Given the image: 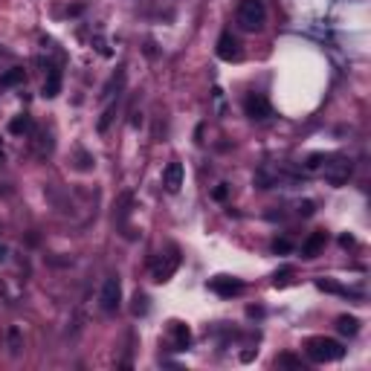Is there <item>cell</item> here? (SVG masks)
I'll list each match as a JSON object with an SVG mask.
<instances>
[{"mask_svg":"<svg viewBox=\"0 0 371 371\" xmlns=\"http://www.w3.org/2000/svg\"><path fill=\"white\" fill-rule=\"evenodd\" d=\"M305 351L313 363H337V360L345 357V348L331 337H310L305 342Z\"/></svg>","mask_w":371,"mask_h":371,"instance_id":"1","label":"cell"},{"mask_svg":"<svg viewBox=\"0 0 371 371\" xmlns=\"http://www.w3.org/2000/svg\"><path fill=\"white\" fill-rule=\"evenodd\" d=\"M235 18H238V27L244 32H258L264 23H267V6H264V0H241Z\"/></svg>","mask_w":371,"mask_h":371,"instance_id":"2","label":"cell"},{"mask_svg":"<svg viewBox=\"0 0 371 371\" xmlns=\"http://www.w3.org/2000/svg\"><path fill=\"white\" fill-rule=\"evenodd\" d=\"M177 267H180V250H177V246H168V250L160 253V258L154 261V267H151V279H154L157 284H165L171 276L177 273Z\"/></svg>","mask_w":371,"mask_h":371,"instance_id":"3","label":"cell"},{"mask_svg":"<svg viewBox=\"0 0 371 371\" xmlns=\"http://www.w3.org/2000/svg\"><path fill=\"white\" fill-rule=\"evenodd\" d=\"M351 160L342 157V154H334V157H325V165H322V175L331 186H342L345 180L351 177Z\"/></svg>","mask_w":371,"mask_h":371,"instance_id":"4","label":"cell"},{"mask_svg":"<svg viewBox=\"0 0 371 371\" xmlns=\"http://www.w3.org/2000/svg\"><path fill=\"white\" fill-rule=\"evenodd\" d=\"M99 305H102L105 313H116L122 305V282L119 276H108L102 284V293H99Z\"/></svg>","mask_w":371,"mask_h":371,"instance_id":"5","label":"cell"},{"mask_svg":"<svg viewBox=\"0 0 371 371\" xmlns=\"http://www.w3.org/2000/svg\"><path fill=\"white\" fill-rule=\"evenodd\" d=\"M244 113L250 116V119H256V122H264V119L273 116V108H270L267 96H261V93H250V96L244 99Z\"/></svg>","mask_w":371,"mask_h":371,"instance_id":"6","label":"cell"},{"mask_svg":"<svg viewBox=\"0 0 371 371\" xmlns=\"http://www.w3.org/2000/svg\"><path fill=\"white\" fill-rule=\"evenodd\" d=\"M215 53H218L220 61H238L241 58V44H238V38L232 32H220Z\"/></svg>","mask_w":371,"mask_h":371,"instance_id":"7","label":"cell"},{"mask_svg":"<svg viewBox=\"0 0 371 371\" xmlns=\"http://www.w3.org/2000/svg\"><path fill=\"white\" fill-rule=\"evenodd\" d=\"M183 180H186V168H183V163H168L165 165V171H163V186H165V191H180L183 189Z\"/></svg>","mask_w":371,"mask_h":371,"instance_id":"8","label":"cell"},{"mask_svg":"<svg viewBox=\"0 0 371 371\" xmlns=\"http://www.w3.org/2000/svg\"><path fill=\"white\" fill-rule=\"evenodd\" d=\"M61 93V70L56 64H46V76H44V87L41 96L44 99H56Z\"/></svg>","mask_w":371,"mask_h":371,"instance_id":"9","label":"cell"},{"mask_svg":"<svg viewBox=\"0 0 371 371\" xmlns=\"http://www.w3.org/2000/svg\"><path fill=\"white\" fill-rule=\"evenodd\" d=\"M168 334H171V348H175V351H186L189 345H191V331L183 322H171Z\"/></svg>","mask_w":371,"mask_h":371,"instance_id":"10","label":"cell"},{"mask_svg":"<svg viewBox=\"0 0 371 371\" xmlns=\"http://www.w3.org/2000/svg\"><path fill=\"white\" fill-rule=\"evenodd\" d=\"M209 287H212L218 296H235V293H241V290H244V284H241V282H235V279H227V276H218V279H212V282H209Z\"/></svg>","mask_w":371,"mask_h":371,"instance_id":"11","label":"cell"},{"mask_svg":"<svg viewBox=\"0 0 371 371\" xmlns=\"http://www.w3.org/2000/svg\"><path fill=\"white\" fill-rule=\"evenodd\" d=\"M32 131H35V122L30 113H20L9 122V134H15V137H30Z\"/></svg>","mask_w":371,"mask_h":371,"instance_id":"12","label":"cell"},{"mask_svg":"<svg viewBox=\"0 0 371 371\" xmlns=\"http://www.w3.org/2000/svg\"><path fill=\"white\" fill-rule=\"evenodd\" d=\"M325 241H328V235H325V232H310V235H308V241L302 244V256H305V258H316V253L325 246Z\"/></svg>","mask_w":371,"mask_h":371,"instance_id":"13","label":"cell"},{"mask_svg":"<svg viewBox=\"0 0 371 371\" xmlns=\"http://www.w3.org/2000/svg\"><path fill=\"white\" fill-rule=\"evenodd\" d=\"M6 348H9L12 357H18V354L23 351V334H20L18 325H9V328H6Z\"/></svg>","mask_w":371,"mask_h":371,"instance_id":"14","label":"cell"},{"mask_svg":"<svg viewBox=\"0 0 371 371\" xmlns=\"http://www.w3.org/2000/svg\"><path fill=\"white\" fill-rule=\"evenodd\" d=\"M337 331L342 337H357L360 334V319L357 316H339L337 319Z\"/></svg>","mask_w":371,"mask_h":371,"instance_id":"15","label":"cell"},{"mask_svg":"<svg viewBox=\"0 0 371 371\" xmlns=\"http://www.w3.org/2000/svg\"><path fill=\"white\" fill-rule=\"evenodd\" d=\"M116 111H119V96L113 99V102H108L102 119H99V134H108V128L113 125V119H116Z\"/></svg>","mask_w":371,"mask_h":371,"instance_id":"16","label":"cell"},{"mask_svg":"<svg viewBox=\"0 0 371 371\" xmlns=\"http://www.w3.org/2000/svg\"><path fill=\"white\" fill-rule=\"evenodd\" d=\"M316 287H319V290H325V293H337V296H357L354 290L339 287V284H334V282H328V279H316Z\"/></svg>","mask_w":371,"mask_h":371,"instance_id":"17","label":"cell"},{"mask_svg":"<svg viewBox=\"0 0 371 371\" xmlns=\"http://www.w3.org/2000/svg\"><path fill=\"white\" fill-rule=\"evenodd\" d=\"M20 82H23V70L20 67H12L9 73L0 76V87H12V84H20Z\"/></svg>","mask_w":371,"mask_h":371,"instance_id":"18","label":"cell"},{"mask_svg":"<svg viewBox=\"0 0 371 371\" xmlns=\"http://www.w3.org/2000/svg\"><path fill=\"white\" fill-rule=\"evenodd\" d=\"M145 313H148V296L137 293L134 296V316H145Z\"/></svg>","mask_w":371,"mask_h":371,"instance_id":"19","label":"cell"},{"mask_svg":"<svg viewBox=\"0 0 371 371\" xmlns=\"http://www.w3.org/2000/svg\"><path fill=\"white\" fill-rule=\"evenodd\" d=\"M322 163H325V154H310L308 163H305V168L308 171H316V168H322Z\"/></svg>","mask_w":371,"mask_h":371,"instance_id":"20","label":"cell"},{"mask_svg":"<svg viewBox=\"0 0 371 371\" xmlns=\"http://www.w3.org/2000/svg\"><path fill=\"white\" fill-rule=\"evenodd\" d=\"M279 365H290V368H299L302 363H299V360H296L293 354H282V357H279Z\"/></svg>","mask_w":371,"mask_h":371,"instance_id":"21","label":"cell"},{"mask_svg":"<svg viewBox=\"0 0 371 371\" xmlns=\"http://www.w3.org/2000/svg\"><path fill=\"white\" fill-rule=\"evenodd\" d=\"M273 253H290V241H273Z\"/></svg>","mask_w":371,"mask_h":371,"instance_id":"22","label":"cell"},{"mask_svg":"<svg viewBox=\"0 0 371 371\" xmlns=\"http://www.w3.org/2000/svg\"><path fill=\"white\" fill-rule=\"evenodd\" d=\"M313 206H316L313 201H305V203H299V215H305V218H308V215H313Z\"/></svg>","mask_w":371,"mask_h":371,"instance_id":"23","label":"cell"},{"mask_svg":"<svg viewBox=\"0 0 371 371\" xmlns=\"http://www.w3.org/2000/svg\"><path fill=\"white\" fill-rule=\"evenodd\" d=\"M227 191H229V189H227V183H220V186L215 189V201H224V197H227Z\"/></svg>","mask_w":371,"mask_h":371,"instance_id":"24","label":"cell"},{"mask_svg":"<svg viewBox=\"0 0 371 371\" xmlns=\"http://www.w3.org/2000/svg\"><path fill=\"white\" fill-rule=\"evenodd\" d=\"M287 276H290V270H284L282 276H276V282H273V284H276V287H284V284H287Z\"/></svg>","mask_w":371,"mask_h":371,"instance_id":"25","label":"cell"},{"mask_svg":"<svg viewBox=\"0 0 371 371\" xmlns=\"http://www.w3.org/2000/svg\"><path fill=\"white\" fill-rule=\"evenodd\" d=\"M339 244H342V246H351V244H354V238H351V235H342V238H339Z\"/></svg>","mask_w":371,"mask_h":371,"instance_id":"26","label":"cell"},{"mask_svg":"<svg viewBox=\"0 0 371 371\" xmlns=\"http://www.w3.org/2000/svg\"><path fill=\"white\" fill-rule=\"evenodd\" d=\"M6 256H9V250H6V244H0V261H6Z\"/></svg>","mask_w":371,"mask_h":371,"instance_id":"27","label":"cell"},{"mask_svg":"<svg viewBox=\"0 0 371 371\" xmlns=\"http://www.w3.org/2000/svg\"><path fill=\"white\" fill-rule=\"evenodd\" d=\"M0 163H4V145H0Z\"/></svg>","mask_w":371,"mask_h":371,"instance_id":"28","label":"cell"}]
</instances>
